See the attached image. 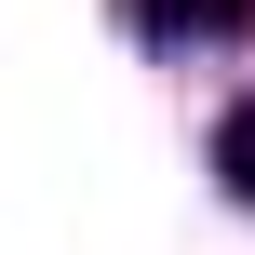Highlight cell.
I'll use <instances>...</instances> for the list:
<instances>
[{"label":"cell","instance_id":"obj_1","mask_svg":"<svg viewBox=\"0 0 255 255\" xmlns=\"http://www.w3.org/2000/svg\"><path fill=\"white\" fill-rule=\"evenodd\" d=\"M121 27L148 54H229V40H255V0H121Z\"/></svg>","mask_w":255,"mask_h":255},{"label":"cell","instance_id":"obj_2","mask_svg":"<svg viewBox=\"0 0 255 255\" xmlns=\"http://www.w3.org/2000/svg\"><path fill=\"white\" fill-rule=\"evenodd\" d=\"M215 175H229V202L255 215V108H229V121H215Z\"/></svg>","mask_w":255,"mask_h":255}]
</instances>
